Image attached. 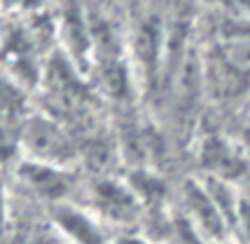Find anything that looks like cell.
Listing matches in <instances>:
<instances>
[{"label":"cell","instance_id":"obj_12","mask_svg":"<svg viewBox=\"0 0 250 244\" xmlns=\"http://www.w3.org/2000/svg\"><path fill=\"white\" fill-rule=\"evenodd\" d=\"M110 244H154V242L131 230V233H115V237L110 240Z\"/></svg>","mask_w":250,"mask_h":244},{"label":"cell","instance_id":"obj_6","mask_svg":"<svg viewBox=\"0 0 250 244\" xmlns=\"http://www.w3.org/2000/svg\"><path fill=\"white\" fill-rule=\"evenodd\" d=\"M199 157H201V167L208 174L206 178L227 181V183H234L248 167V157L243 153V148L218 134L204 139Z\"/></svg>","mask_w":250,"mask_h":244},{"label":"cell","instance_id":"obj_2","mask_svg":"<svg viewBox=\"0 0 250 244\" xmlns=\"http://www.w3.org/2000/svg\"><path fill=\"white\" fill-rule=\"evenodd\" d=\"M87 207L115 233H131L141 221L143 200L133 186L117 178H98L89 188Z\"/></svg>","mask_w":250,"mask_h":244},{"label":"cell","instance_id":"obj_4","mask_svg":"<svg viewBox=\"0 0 250 244\" xmlns=\"http://www.w3.org/2000/svg\"><path fill=\"white\" fill-rule=\"evenodd\" d=\"M183 204H185V214L183 216L201 233V237L208 244L234 240L227 219H225L222 209L218 207V202L213 200V195L208 193L206 183L189 181L185 190H183Z\"/></svg>","mask_w":250,"mask_h":244},{"label":"cell","instance_id":"obj_1","mask_svg":"<svg viewBox=\"0 0 250 244\" xmlns=\"http://www.w3.org/2000/svg\"><path fill=\"white\" fill-rule=\"evenodd\" d=\"M21 157L75 169L77 148L63 124L49 113H28L21 127Z\"/></svg>","mask_w":250,"mask_h":244},{"label":"cell","instance_id":"obj_7","mask_svg":"<svg viewBox=\"0 0 250 244\" xmlns=\"http://www.w3.org/2000/svg\"><path fill=\"white\" fill-rule=\"evenodd\" d=\"M28 113V97L23 92V85L14 75L0 71V115L26 120Z\"/></svg>","mask_w":250,"mask_h":244},{"label":"cell","instance_id":"obj_10","mask_svg":"<svg viewBox=\"0 0 250 244\" xmlns=\"http://www.w3.org/2000/svg\"><path fill=\"white\" fill-rule=\"evenodd\" d=\"M10 223V195H7V186L0 176V235L7 230Z\"/></svg>","mask_w":250,"mask_h":244},{"label":"cell","instance_id":"obj_3","mask_svg":"<svg viewBox=\"0 0 250 244\" xmlns=\"http://www.w3.org/2000/svg\"><path fill=\"white\" fill-rule=\"evenodd\" d=\"M49 225L70 244H110L115 237V230H110L87 204H75L73 200L49 207Z\"/></svg>","mask_w":250,"mask_h":244},{"label":"cell","instance_id":"obj_8","mask_svg":"<svg viewBox=\"0 0 250 244\" xmlns=\"http://www.w3.org/2000/svg\"><path fill=\"white\" fill-rule=\"evenodd\" d=\"M21 127L23 120L0 115V169L21 160Z\"/></svg>","mask_w":250,"mask_h":244},{"label":"cell","instance_id":"obj_5","mask_svg":"<svg viewBox=\"0 0 250 244\" xmlns=\"http://www.w3.org/2000/svg\"><path fill=\"white\" fill-rule=\"evenodd\" d=\"M17 176L40 200L49 202V207L61 204V202H70L73 169H68V167L42 165V162H33V160L21 157L17 162Z\"/></svg>","mask_w":250,"mask_h":244},{"label":"cell","instance_id":"obj_9","mask_svg":"<svg viewBox=\"0 0 250 244\" xmlns=\"http://www.w3.org/2000/svg\"><path fill=\"white\" fill-rule=\"evenodd\" d=\"M225 19L250 24V0H213Z\"/></svg>","mask_w":250,"mask_h":244},{"label":"cell","instance_id":"obj_11","mask_svg":"<svg viewBox=\"0 0 250 244\" xmlns=\"http://www.w3.org/2000/svg\"><path fill=\"white\" fill-rule=\"evenodd\" d=\"M31 244H70V242H68L63 235L59 233V230H54V228H52V225L47 223V228H44L42 233L35 235Z\"/></svg>","mask_w":250,"mask_h":244}]
</instances>
